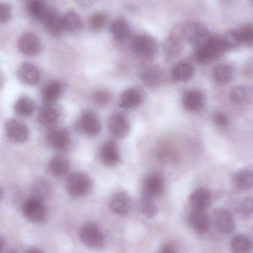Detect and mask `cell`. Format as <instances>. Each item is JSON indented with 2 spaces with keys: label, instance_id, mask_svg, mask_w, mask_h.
<instances>
[{
  "label": "cell",
  "instance_id": "obj_45",
  "mask_svg": "<svg viewBox=\"0 0 253 253\" xmlns=\"http://www.w3.org/2000/svg\"><path fill=\"white\" fill-rule=\"evenodd\" d=\"M76 1L80 7H84V8L90 7L95 2V0H76Z\"/></svg>",
  "mask_w": 253,
  "mask_h": 253
},
{
  "label": "cell",
  "instance_id": "obj_15",
  "mask_svg": "<svg viewBox=\"0 0 253 253\" xmlns=\"http://www.w3.org/2000/svg\"><path fill=\"white\" fill-rule=\"evenodd\" d=\"M99 158L102 163L107 166L117 165L121 160L118 146L113 141L104 143L99 150Z\"/></svg>",
  "mask_w": 253,
  "mask_h": 253
},
{
  "label": "cell",
  "instance_id": "obj_44",
  "mask_svg": "<svg viewBox=\"0 0 253 253\" xmlns=\"http://www.w3.org/2000/svg\"><path fill=\"white\" fill-rule=\"evenodd\" d=\"M213 122L217 126L224 127V126H228L230 120L224 113L217 112L214 114Z\"/></svg>",
  "mask_w": 253,
  "mask_h": 253
},
{
  "label": "cell",
  "instance_id": "obj_12",
  "mask_svg": "<svg viewBox=\"0 0 253 253\" xmlns=\"http://www.w3.org/2000/svg\"><path fill=\"white\" fill-rule=\"evenodd\" d=\"M17 46L21 53L29 56H37L42 50L41 41L32 33L22 34L18 40Z\"/></svg>",
  "mask_w": 253,
  "mask_h": 253
},
{
  "label": "cell",
  "instance_id": "obj_42",
  "mask_svg": "<svg viewBox=\"0 0 253 253\" xmlns=\"http://www.w3.org/2000/svg\"><path fill=\"white\" fill-rule=\"evenodd\" d=\"M239 211L241 215L249 217L253 214V198L244 199L239 205Z\"/></svg>",
  "mask_w": 253,
  "mask_h": 253
},
{
  "label": "cell",
  "instance_id": "obj_4",
  "mask_svg": "<svg viewBox=\"0 0 253 253\" xmlns=\"http://www.w3.org/2000/svg\"><path fill=\"white\" fill-rule=\"evenodd\" d=\"M132 47L135 54L144 59L155 57L159 49L156 39L148 34H139L132 40Z\"/></svg>",
  "mask_w": 253,
  "mask_h": 253
},
{
  "label": "cell",
  "instance_id": "obj_50",
  "mask_svg": "<svg viewBox=\"0 0 253 253\" xmlns=\"http://www.w3.org/2000/svg\"><path fill=\"white\" fill-rule=\"evenodd\" d=\"M1 197H2V191H1V188H0V200H1Z\"/></svg>",
  "mask_w": 253,
  "mask_h": 253
},
{
  "label": "cell",
  "instance_id": "obj_27",
  "mask_svg": "<svg viewBox=\"0 0 253 253\" xmlns=\"http://www.w3.org/2000/svg\"><path fill=\"white\" fill-rule=\"evenodd\" d=\"M195 68L190 62H179L174 67L172 71V78L175 81L185 83L193 78Z\"/></svg>",
  "mask_w": 253,
  "mask_h": 253
},
{
  "label": "cell",
  "instance_id": "obj_33",
  "mask_svg": "<svg viewBox=\"0 0 253 253\" xmlns=\"http://www.w3.org/2000/svg\"><path fill=\"white\" fill-rule=\"evenodd\" d=\"M48 7L44 0H29L27 10L32 17L40 22Z\"/></svg>",
  "mask_w": 253,
  "mask_h": 253
},
{
  "label": "cell",
  "instance_id": "obj_46",
  "mask_svg": "<svg viewBox=\"0 0 253 253\" xmlns=\"http://www.w3.org/2000/svg\"><path fill=\"white\" fill-rule=\"evenodd\" d=\"M158 253H175V251L171 245H167L162 247Z\"/></svg>",
  "mask_w": 253,
  "mask_h": 253
},
{
  "label": "cell",
  "instance_id": "obj_29",
  "mask_svg": "<svg viewBox=\"0 0 253 253\" xmlns=\"http://www.w3.org/2000/svg\"><path fill=\"white\" fill-rule=\"evenodd\" d=\"M212 76L218 84H226L233 80L234 71L230 65L219 64L214 68Z\"/></svg>",
  "mask_w": 253,
  "mask_h": 253
},
{
  "label": "cell",
  "instance_id": "obj_39",
  "mask_svg": "<svg viewBox=\"0 0 253 253\" xmlns=\"http://www.w3.org/2000/svg\"><path fill=\"white\" fill-rule=\"evenodd\" d=\"M107 22V16L105 13L96 12L90 16L89 25L92 31H99L105 26Z\"/></svg>",
  "mask_w": 253,
  "mask_h": 253
},
{
  "label": "cell",
  "instance_id": "obj_51",
  "mask_svg": "<svg viewBox=\"0 0 253 253\" xmlns=\"http://www.w3.org/2000/svg\"><path fill=\"white\" fill-rule=\"evenodd\" d=\"M1 78H0V85H1Z\"/></svg>",
  "mask_w": 253,
  "mask_h": 253
},
{
  "label": "cell",
  "instance_id": "obj_36",
  "mask_svg": "<svg viewBox=\"0 0 253 253\" xmlns=\"http://www.w3.org/2000/svg\"><path fill=\"white\" fill-rule=\"evenodd\" d=\"M52 192L53 190L50 183L44 180H41L34 186L32 190V198L44 202V200L50 197Z\"/></svg>",
  "mask_w": 253,
  "mask_h": 253
},
{
  "label": "cell",
  "instance_id": "obj_16",
  "mask_svg": "<svg viewBox=\"0 0 253 253\" xmlns=\"http://www.w3.org/2000/svg\"><path fill=\"white\" fill-rule=\"evenodd\" d=\"M183 39L182 33L179 34L175 30L174 33L165 40L163 51L167 57L173 59L181 54L183 50Z\"/></svg>",
  "mask_w": 253,
  "mask_h": 253
},
{
  "label": "cell",
  "instance_id": "obj_47",
  "mask_svg": "<svg viewBox=\"0 0 253 253\" xmlns=\"http://www.w3.org/2000/svg\"><path fill=\"white\" fill-rule=\"evenodd\" d=\"M26 253H45L42 250L40 249V248H33L31 249L28 250Z\"/></svg>",
  "mask_w": 253,
  "mask_h": 253
},
{
  "label": "cell",
  "instance_id": "obj_35",
  "mask_svg": "<svg viewBox=\"0 0 253 253\" xmlns=\"http://www.w3.org/2000/svg\"><path fill=\"white\" fill-rule=\"evenodd\" d=\"M139 208L141 213L147 218H153L157 213V206L155 204L154 198L143 193L140 199Z\"/></svg>",
  "mask_w": 253,
  "mask_h": 253
},
{
  "label": "cell",
  "instance_id": "obj_52",
  "mask_svg": "<svg viewBox=\"0 0 253 253\" xmlns=\"http://www.w3.org/2000/svg\"></svg>",
  "mask_w": 253,
  "mask_h": 253
},
{
  "label": "cell",
  "instance_id": "obj_41",
  "mask_svg": "<svg viewBox=\"0 0 253 253\" xmlns=\"http://www.w3.org/2000/svg\"><path fill=\"white\" fill-rule=\"evenodd\" d=\"M93 99L96 105L104 107L111 102V95L108 90H98L93 93Z\"/></svg>",
  "mask_w": 253,
  "mask_h": 253
},
{
  "label": "cell",
  "instance_id": "obj_24",
  "mask_svg": "<svg viewBox=\"0 0 253 253\" xmlns=\"http://www.w3.org/2000/svg\"><path fill=\"white\" fill-rule=\"evenodd\" d=\"M143 96L139 90L135 88H129L125 90L120 98V105L125 109H132L141 105Z\"/></svg>",
  "mask_w": 253,
  "mask_h": 253
},
{
  "label": "cell",
  "instance_id": "obj_17",
  "mask_svg": "<svg viewBox=\"0 0 253 253\" xmlns=\"http://www.w3.org/2000/svg\"><path fill=\"white\" fill-rule=\"evenodd\" d=\"M183 105L190 112H199L205 106V96L197 90H187L182 99Z\"/></svg>",
  "mask_w": 253,
  "mask_h": 253
},
{
  "label": "cell",
  "instance_id": "obj_43",
  "mask_svg": "<svg viewBox=\"0 0 253 253\" xmlns=\"http://www.w3.org/2000/svg\"><path fill=\"white\" fill-rule=\"evenodd\" d=\"M12 16V9L7 3L0 2V23L8 22Z\"/></svg>",
  "mask_w": 253,
  "mask_h": 253
},
{
  "label": "cell",
  "instance_id": "obj_34",
  "mask_svg": "<svg viewBox=\"0 0 253 253\" xmlns=\"http://www.w3.org/2000/svg\"><path fill=\"white\" fill-rule=\"evenodd\" d=\"M35 105L31 98L22 96L19 98L14 105V111L20 117H28L34 113Z\"/></svg>",
  "mask_w": 253,
  "mask_h": 253
},
{
  "label": "cell",
  "instance_id": "obj_49",
  "mask_svg": "<svg viewBox=\"0 0 253 253\" xmlns=\"http://www.w3.org/2000/svg\"><path fill=\"white\" fill-rule=\"evenodd\" d=\"M5 253H18L15 251H7V252H6Z\"/></svg>",
  "mask_w": 253,
  "mask_h": 253
},
{
  "label": "cell",
  "instance_id": "obj_7",
  "mask_svg": "<svg viewBox=\"0 0 253 253\" xmlns=\"http://www.w3.org/2000/svg\"><path fill=\"white\" fill-rule=\"evenodd\" d=\"M77 127L85 135L95 136L100 132L102 124L100 119L96 113L93 111H84L82 113L79 119Z\"/></svg>",
  "mask_w": 253,
  "mask_h": 253
},
{
  "label": "cell",
  "instance_id": "obj_6",
  "mask_svg": "<svg viewBox=\"0 0 253 253\" xmlns=\"http://www.w3.org/2000/svg\"><path fill=\"white\" fill-rule=\"evenodd\" d=\"M80 239L86 246L93 249L102 248L105 243V236L102 230L93 223H87L82 227Z\"/></svg>",
  "mask_w": 253,
  "mask_h": 253
},
{
  "label": "cell",
  "instance_id": "obj_30",
  "mask_svg": "<svg viewBox=\"0 0 253 253\" xmlns=\"http://www.w3.org/2000/svg\"><path fill=\"white\" fill-rule=\"evenodd\" d=\"M62 21H63L65 31H68L71 34L78 33L83 28V20L76 12H67L62 16Z\"/></svg>",
  "mask_w": 253,
  "mask_h": 253
},
{
  "label": "cell",
  "instance_id": "obj_11",
  "mask_svg": "<svg viewBox=\"0 0 253 253\" xmlns=\"http://www.w3.org/2000/svg\"><path fill=\"white\" fill-rule=\"evenodd\" d=\"M165 189V179L159 172L149 174L143 182V193L152 198L158 197L163 193Z\"/></svg>",
  "mask_w": 253,
  "mask_h": 253
},
{
  "label": "cell",
  "instance_id": "obj_18",
  "mask_svg": "<svg viewBox=\"0 0 253 253\" xmlns=\"http://www.w3.org/2000/svg\"><path fill=\"white\" fill-rule=\"evenodd\" d=\"M19 81L27 85H35L40 83V73L37 66L31 63L22 64L18 70Z\"/></svg>",
  "mask_w": 253,
  "mask_h": 253
},
{
  "label": "cell",
  "instance_id": "obj_25",
  "mask_svg": "<svg viewBox=\"0 0 253 253\" xmlns=\"http://www.w3.org/2000/svg\"><path fill=\"white\" fill-rule=\"evenodd\" d=\"M49 172L56 177L63 176L69 172L71 164L66 158L56 156L50 159L47 165Z\"/></svg>",
  "mask_w": 253,
  "mask_h": 253
},
{
  "label": "cell",
  "instance_id": "obj_37",
  "mask_svg": "<svg viewBox=\"0 0 253 253\" xmlns=\"http://www.w3.org/2000/svg\"><path fill=\"white\" fill-rule=\"evenodd\" d=\"M250 92L247 87L244 86H237L232 89L230 93V99L232 102L237 105L246 104L249 100Z\"/></svg>",
  "mask_w": 253,
  "mask_h": 253
},
{
  "label": "cell",
  "instance_id": "obj_13",
  "mask_svg": "<svg viewBox=\"0 0 253 253\" xmlns=\"http://www.w3.org/2000/svg\"><path fill=\"white\" fill-rule=\"evenodd\" d=\"M108 129L114 136L123 138L127 135L129 131V123L124 114L115 113L108 119Z\"/></svg>",
  "mask_w": 253,
  "mask_h": 253
},
{
  "label": "cell",
  "instance_id": "obj_19",
  "mask_svg": "<svg viewBox=\"0 0 253 253\" xmlns=\"http://www.w3.org/2000/svg\"><path fill=\"white\" fill-rule=\"evenodd\" d=\"M192 228L199 233H205L211 227V219L205 211H193L189 215Z\"/></svg>",
  "mask_w": 253,
  "mask_h": 253
},
{
  "label": "cell",
  "instance_id": "obj_1",
  "mask_svg": "<svg viewBox=\"0 0 253 253\" xmlns=\"http://www.w3.org/2000/svg\"><path fill=\"white\" fill-rule=\"evenodd\" d=\"M225 51L221 37L211 36L205 45L196 49L195 59L199 63L206 65L218 59Z\"/></svg>",
  "mask_w": 253,
  "mask_h": 253
},
{
  "label": "cell",
  "instance_id": "obj_32",
  "mask_svg": "<svg viewBox=\"0 0 253 253\" xmlns=\"http://www.w3.org/2000/svg\"><path fill=\"white\" fill-rule=\"evenodd\" d=\"M231 248L233 253H251L253 251V242L248 236L239 235L233 238Z\"/></svg>",
  "mask_w": 253,
  "mask_h": 253
},
{
  "label": "cell",
  "instance_id": "obj_9",
  "mask_svg": "<svg viewBox=\"0 0 253 253\" xmlns=\"http://www.w3.org/2000/svg\"><path fill=\"white\" fill-rule=\"evenodd\" d=\"M40 22L43 24L47 32L53 37H60L65 31L62 16L59 14L56 9L50 6H49Z\"/></svg>",
  "mask_w": 253,
  "mask_h": 253
},
{
  "label": "cell",
  "instance_id": "obj_14",
  "mask_svg": "<svg viewBox=\"0 0 253 253\" xmlns=\"http://www.w3.org/2000/svg\"><path fill=\"white\" fill-rule=\"evenodd\" d=\"M7 138L15 143H24L29 138V130L25 125L16 120H10L5 125Z\"/></svg>",
  "mask_w": 253,
  "mask_h": 253
},
{
  "label": "cell",
  "instance_id": "obj_22",
  "mask_svg": "<svg viewBox=\"0 0 253 253\" xmlns=\"http://www.w3.org/2000/svg\"><path fill=\"white\" fill-rule=\"evenodd\" d=\"M110 208L117 215H126L131 208V199L125 192H119L111 197Z\"/></svg>",
  "mask_w": 253,
  "mask_h": 253
},
{
  "label": "cell",
  "instance_id": "obj_20",
  "mask_svg": "<svg viewBox=\"0 0 253 253\" xmlns=\"http://www.w3.org/2000/svg\"><path fill=\"white\" fill-rule=\"evenodd\" d=\"M63 93V86L59 81L49 82L42 90V98L46 105H50L57 102Z\"/></svg>",
  "mask_w": 253,
  "mask_h": 253
},
{
  "label": "cell",
  "instance_id": "obj_21",
  "mask_svg": "<svg viewBox=\"0 0 253 253\" xmlns=\"http://www.w3.org/2000/svg\"><path fill=\"white\" fill-rule=\"evenodd\" d=\"M140 78L147 87H158L163 80V72L159 67L155 65L146 67L140 73Z\"/></svg>",
  "mask_w": 253,
  "mask_h": 253
},
{
  "label": "cell",
  "instance_id": "obj_31",
  "mask_svg": "<svg viewBox=\"0 0 253 253\" xmlns=\"http://www.w3.org/2000/svg\"><path fill=\"white\" fill-rule=\"evenodd\" d=\"M110 31L114 39L120 42L127 40L130 36V28L123 19L114 21L110 25Z\"/></svg>",
  "mask_w": 253,
  "mask_h": 253
},
{
  "label": "cell",
  "instance_id": "obj_5",
  "mask_svg": "<svg viewBox=\"0 0 253 253\" xmlns=\"http://www.w3.org/2000/svg\"><path fill=\"white\" fill-rule=\"evenodd\" d=\"M47 147L56 151H65L71 144L69 132L64 128H54L50 129L45 136Z\"/></svg>",
  "mask_w": 253,
  "mask_h": 253
},
{
  "label": "cell",
  "instance_id": "obj_8",
  "mask_svg": "<svg viewBox=\"0 0 253 253\" xmlns=\"http://www.w3.org/2000/svg\"><path fill=\"white\" fill-rule=\"evenodd\" d=\"M22 212L28 221L40 223L45 218L47 210L42 201L31 198L24 204Z\"/></svg>",
  "mask_w": 253,
  "mask_h": 253
},
{
  "label": "cell",
  "instance_id": "obj_28",
  "mask_svg": "<svg viewBox=\"0 0 253 253\" xmlns=\"http://www.w3.org/2000/svg\"><path fill=\"white\" fill-rule=\"evenodd\" d=\"M59 114L57 110L51 105H46L39 112L38 121L42 126H54L59 121Z\"/></svg>",
  "mask_w": 253,
  "mask_h": 253
},
{
  "label": "cell",
  "instance_id": "obj_23",
  "mask_svg": "<svg viewBox=\"0 0 253 253\" xmlns=\"http://www.w3.org/2000/svg\"><path fill=\"white\" fill-rule=\"evenodd\" d=\"M211 195L205 188H198L193 192L189 199V204L193 211H205L211 203Z\"/></svg>",
  "mask_w": 253,
  "mask_h": 253
},
{
  "label": "cell",
  "instance_id": "obj_3",
  "mask_svg": "<svg viewBox=\"0 0 253 253\" xmlns=\"http://www.w3.org/2000/svg\"><path fill=\"white\" fill-rule=\"evenodd\" d=\"M92 180L89 175L82 172H75L68 176L66 189L68 194L74 198H80L90 193Z\"/></svg>",
  "mask_w": 253,
  "mask_h": 253
},
{
  "label": "cell",
  "instance_id": "obj_10",
  "mask_svg": "<svg viewBox=\"0 0 253 253\" xmlns=\"http://www.w3.org/2000/svg\"><path fill=\"white\" fill-rule=\"evenodd\" d=\"M211 222L220 233H232L236 227L234 218L231 212L224 208H218L214 211Z\"/></svg>",
  "mask_w": 253,
  "mask_h": 253
},
{
  "label": "cell",
  "instance_id": "obj_26",
  "mask_svg": "<svg viewBox=\"0 0 253 253\" xmlns=\"http://www.w3.org/2000/svg\"><path fill=\"white\" fill-rule=\"evenodd\" d=\"M236 189L241 191H248L253 188V171L243 169L235 174L233 179Z\"/></svg>",
  "mask_w": 253,
  "mask_h": 253
},
{
  "label": "cell",
  "instance_id": "obj_38",
  "mask_svg": "<svg viewBox=\"0 0 253 253\" xmlns=\"http://www.w3.org/2000/svg\"><path fill=\"white\" fill-rule=\"evenodd\" d=\"M226 50H234L242 44L237 31H228L221 37Z\"/></svg>",
  "mask_w": 253,
  "mask_h": 253
},
{
  "label": "cell",
  "instance_id": "obj_40",
  "mask_svg": "<svg viewBox=\"0 0 253 253\" xmlns=\"http://www.w3.org/2000/svg\"><path fill=\"white\" fill-rule=\"evenodd\" d=\"M241 42L248 46L253 45V26L248 25L241 28L237 31Z\"/></svg>",
  "mask_w": 253,
  "mask_h": 253
},
{
  "label": "cell",
  "instance_id": "obj_48",
  "mask_svg": "<svg viewBox=\"0 0 253 253\" xmlns=\"http://www.w3.org/2000/svg\"><path fill=\"white\" fill-rule=\"evenodd\" d=\"M2 248H3L2 241H1V239H0V253H1V250H2Z\"/></svg>",
  "mask_w": 253,
  "mask_h": 253
},
{
  "label": "cell",
  "instance_id": "obj_2",
  "mask_svg": "<svg viewBox=\"0 0 253 253\" xmlns=\"http://www.w3.org/2000/svg\"><path fill=\"white\" fill-rule=\"evenodd\" d=\"M183 38L196 49L205 45L211 37L208 28L201 22H192L181 27Z\"/></svg>",
  "mask_w": 253,
  "mask_h": 253
}]
</instances>
